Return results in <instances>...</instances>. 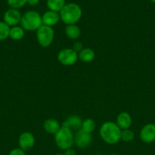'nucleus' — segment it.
Returning a JSON list of instances; mask_svg holds the SVG:
<instances>
[{
  "label": "nucleus",
  "mask_w": 155,
  "mask_h": 155,
  "mask_svg": "<svg viewBox=\"0 0 155 155\" xmlns=\"http://www.w3.org/2000/svg\"><path fill=\"white\" fill-rule=\"evenodd\" d=\"M122 130L112 121L105 122L100 128V136L106 143L115 145L121 140Z\"/></svg>",
  "instance_id": "nucleus-1"
},
{
  "label": "nucleus",
  "mask_w": 155,
  "mask_h": 155,
  "mask_svg": "<svg viewBox=\"0 0 155 155\" xmlns=\"http://www.w3.org/2000/svg\"><path fill=\"white\" fill-rule=\"evenodd\" d=\"M60 20L66 25L75 24L82 16L81 8L76 3L65 4L59 12Z\"/></svg>",
  "instance_id": "nucleus-2"
},
{
  "label": "nucleus",
  "mask_w": 155,
  "mask_h": 155,
  "mask_svg": "<svg viewBox=\"0 0 155 155\" xmlns=\"http://www.w3.org/2000/svg\"><path fill=\"white\" fill-rule=\"evenodd\" d=\"M20 24L24 30L36 31L43 25L42 16L36 11H28L22 15Z\"/></svg>",
  "instance_id": "nucleus-3"
},
{
  "label": "nucleus",
  "mask_w": 155,
  "mask_h": 155,
  "mask_svg": "<svg viewBox=\"0 0 155 155\" xmlns=\"http://www.w3.org/2000/svg\"><path fill=\"white\" fill-rule=\"evenodd\" d=\"M54 136L56 145L61 150L65 151L66 149L71 148L74 144V136L69 128L61 127L60 130Z\"/></svg>",
  "instance_id": "nucleus-4"
},
{
  "label": "nucleus",
  "mask_w": 155,
  "mask_h": 155,
  "mask_svg": "<svg viewBox=\"0 0 155 155\" xmlns=\"http://www.w3.org/2000/svg\"><path fill=\"white\" fill-rule=\"evenodd\" d=\"M54 39V30L52 27L42 25L36 30V39L40 46L49 47Z\"/></svg>",
  "instance_id": "nucleus-5"
},
{
  "label": "nucleus",
  "mask_w": 155,
  "mask_h": 155,
  "mask_svg": "<svg viewBox=\"0 0 155 155\" xmlns=\"http://www.w3.org/2000/svg\"><path fill=\"white\" fill-rule=\"evenodd\" d=\"M57 59L62 65L71 66L77 62L78 54L72 48H63L58 53Z\"/></svg>",
  "instance_id": "nucleus-6"
},
{
  "label": "nucleus",
  "mask_w": 155,
  "mask_h": 155,
  "mask_svg": "<svg viewBox=\"0 0 155 155\" xmlns=\"http://www.w3.org/2000/svg\"><path fill=\"white\" fill-rule=\"evenodd\" d=\"M22 15L18 9L10 8L6 11L3 16L4 22L7 24L9 27H15L18 26L21 23Z\"/></svg>",
  "instance_id": "nucleus-7"
},
{
  "label": "nucleus",
  "mask_w": 155,
  "mask_h": 155,
  "mask_svg": "<svg viewBox=\"0 0 155 155\" xmlns=\"http://www.w3.org/2000/svg\"><path fill=\"white\" fill-rule=\"evenodd\" d=\"M140 139L144 143H151L155 141V124H147L140 131Z\"/></svg>",
  "instance_id": "nucleus-8"
},
{
  "label": "nucleus",
  "mask_w": 155,
  "mask_h": 155,
  "mask_svg": "<svg viewBox=\"0 0 155 155\" xmlns=\"http://www.w3.org/2000/svg\"><path fill=\"white\" fill-rule=\"evenodd\" d=\"M35 144V137L31 133L25 132L23 133L18 139V145L19 148L23 151H30L33 148Z\"/></svg>",
  "instance_id": "nucleus-9"
},
{
  "label": "nucleus",
  "mask_w": 155,
  "mask_h": 155,
  "mask_svg": "<svg viewBox=\"0 0 155 155\" xmlns=\"http://www.w3.org/2000/svg\"><path fill=\"white\" fill-rule=\"evenodd\" d=\"M92 142V136L91 134L84 133L81 130H79L78 132L74 136V143L79 148H86L91 145Z\"/></svg>",
  "instance_id": "nucleus-10"
},
{
  "label": "nucleus",
  "mask_w": 155,
  "mask_h": 155,
  "mask_svg": "<svg viewBox=\"0 0 155 155\" xmlns=\"http://www.w3.org/2000/svg\"><path fill=\"white\" fill-rule=\"evenodd\" d=\"M60 20L59 12H53V11H47L42 15L43 25L48 26V27H53L59 23Z\"/></svg>",
  "instance_id": "nucleus-11"
},
{
  "label": "nucleus",
  "mask_w": 155,
  "mask_h": 155,
  "mask_svg": "<svg viewBox=\"0 0 155 155\" xmlns=\"http://www.w3.org/2000/svg\"><path fill=\"white\" fill-rule=\"evenodd\" d=\"M115 124L122 130H127L130 128L132 126V118L127 112H122L117 116Z\"/></svg>",
  "instance_id": "nucleus-12"
},
{
  "label": "nucleus",
  "mask_w": 155,
  "mask_h": 155,
  "mask_svg": "<svg viewBox=\"0 0 155 155\" xmlns=\"http://www.w3.org/2000/svg\"><path fill=\"white\" fill-rule=\"evenodd\" d=\"M82 120L81 119L80 117L77 115H72L70 116L65 120L62 124V127H67L70 130H80L81 127Z\"/></svg>",
  "instance_id": "nucleus-13"
},
{
  "label": "nucleus",
  "mask_w": 155,
  "mask_h": 155,
  "mask_svg": "<svg viewBox=\"0 0 155 155\" xmlns=\"http://www.w3.org/2000/svg\"><path fill=\"white\" fill-rule=\"evenodd\" d=\"M61 127L58 120L56 119H47L44 121L43 123V129L47 133L51 135H55L59 130H60Z\"/></svg>",
  "instance_id": "nucleus-14"
},
{
  "label": "nucleus",
  "mask_w": 155,
  "mask_h": 155,
  "mask_svg": "<svg viewBox=\"0 0 155 155\" xmlns=\"http://www.w3.org/2000/svg\"><path fill=\"white\" fill-rule=\"evenodd\" d=\"M78 54V58L85 63L91 62L95 58V52L94 50L90 48H84Z\"/></svg>",
  "instance_id": "nucleus-15"
},
{
  "label": "nucleus",
  "mask_w": 155,
  "mask_h": 155,
  "mask_svg": "<svg viewBox=\"0 0 155 155\" xmlns=\"http://www.w3.org/2000/svg\"><path fill=\"white\" fill-rule=\"evenodd\" d=\"M65 32L67 37L71 39H78L81 36V30L76 24L66 25Z\"/></svg>",
  "instance_id": "nucleus-16"
},
{
  "label": "nucleus",
  "mask_w": 155,
  "mask_h": 155,
  "mask_svg": "<svg viewBox=\"0 0 155 155\" xmlns=\"http://www.w3.org/2000/svg\"><path fill=\"white\" fill-rule=\"evenodd\" d=\"M65 0H47L46 5L50 11L60 12L65 5Z\"/></svg>",
  "instance_id": "nucleus-17"
},
{
  "label": "nucleus",
  "mask_w": 155,
  "mask_h": 155,
  "mask_svg": "<svg viewBox=\"0 0 155 155\" xmlns=\"http://www.w3.org/2000/svg\"><path fill=\"white\" fill-rule=\"evenodd\" d=\"M24 31L25 30L19 26L12 27L10 28V32H9V37L13 40H20L24 37Z\"/></svg>",
  "instance_id": "nucleus-18"
},
{
  "label": "nucleus",
  "mask_w": 155,
  "mask_h": 155,
  "mask_svg": "<svg viewBox=\"0 0 155 155\" xmlns=\"http://www.w3.org/2000/svg\"><path fill=\"white\" fill-rule=\"evenodd\" d=\"M95 128L96 123L94 122V120L88 118V119H86L84 121H82L81 127L80 130H81L84 133H88V134H91L94 131Z\"/></svg>",
  "instance_id": "nucleus-19"
},
{
  "label": "nucleus",
  "mask_w": 155,
  "mask_h": 155,
  "mask_svg": "<svg viewBox=\"0 0 155 155\" xmlns=\"http://www.w3.org/2000/svg\"><path fill=\"white\" fill-rule=\"evenodd\" d=\"M11 27L4 21H0V41L5 40L9 37Z\"/></svg>",
  "instance_id": "nucleus-20"
},
{
  "label": "nucleus",
  "mask_w": 155,
  "mask_h": 155,
  "mask_svg": "<svg viewBox=\"0 0 155 155\" xmlns=\"http://www.w3.org/2000/svg\"><path fill=\"white\" fill-rule=\"evenodd\" d=\"M135 138V134H134L133 131H132L129 129L127 130H122L121 133V140H122L125 142H130Z\"/></svg>",
  "instance_id": "nucleus-21"
},
{
  "label": "nucleus",
  "mask_w": 155,
  "mask_h": 155,
  "mask_svg": "<svg viewBox=\"0 0 155 155\" xmlns=\"http://www.w3.org/2000/svg\"><path fill=\"white\" fill-rule=\"evenodd\" d=\"M7 2L11 8L18 9L27 4V0H7Z\"/></svg>",
  "instance_id": "nucleus-22"
},
{
  "label": "nucleus",
  "mask_w": 155,
  "mask_h": 155,
  "mask_svg": "<svg viewBox=\"0 0 155 155\" xmlns=\"http://www.w3.org/2000/svg\"><path fill=\"white\" fill-rule=\"evenodd\" d=\"M71 48L78 54V53L84 48L83 44H82L81 42H75L74 44H73V46Z\"/></svg>",
  "instance_id": "nucleus-23"
},
{
  "label": "nucleus",
  "mask_w": 155,
  "mask_h": 155,
  "mask_svg": "<svg viewBox=\"0 0 155 155\" xmlns=\"http://www.w3.org/2000/svg\"><path fill=\"white\" fill-rule=\"evenodd\" d=\"M9 155H26L25 151H23L22 149H21L20 148H14L12 151L9 152Z\"/></svg>",
  "instance_id": "nucleus-24"
},
{
  "label": "nucleus",
  "mask_w": 155,
  "mask_h": 155,
  "mask_svg": "<svg viewBox=\"0 0 155 155\" xmlns=\"http://www.w3.org/2000/svg\"><path fill=\"white\" fill-rule=\"evenodd\" d=\"M64 155H76V152L74 149L71 148L65 150V152H64Z\"/></svg>",
  "instance_id": "nucleus-25"
},
{
  "label": "nucleus",
  "mask_w": 155,
  "mask_h": 155,
  "mask_svg": "<svg viewBox=\"0 0 155 155\" xmlns=\"http://www.w3.org/2000/svg\"><path fill=\"white\" fill-rule=\"evenodd\" d=\"M40 0H27V3L30 6H36L39 4Z\"/></svg>",
  "instance_id": "nucleus-26"
},
{
  "label": "nucleus",
  "mask_w": 155,
  "mask_h": 155,
  "mask_svg": "<svg viewBox=\"0 0 155 155\" xmlns=\"http://www.w3.org/2000/svg\"><path fill=\"white\" fill-rule=\"evenodd\" d=\"M150 1H151V2H152L155 3V0H150Z\"/></svg>",
  "instance_id": "nucleus-27"
},
{
  "label": "nucleus",
  "mask_w": 155,
  "mask_h": 155,
  "mask_svg": "<svg viewBox=\"0 0 155 155\" xmlns=\"http://www.w3.org/2000/svg\"><path fill=\"white\" fill-rule=\"evenodd\" d=\"M55 155H64V154H55Z\"/></svg>",
  "instance_id": "nucleus-28"
},
{
  "label": "nucleus",
  "mask_w": 155,
  "mask_h": 155,
  "mask_svg": "<svg viewBox=\"0 0 155 155\" xmlns=\"http://www.w3.org/2000/svg\"><path fill=\"white\" fill-rule=\"evenodd\" d=\"M110 155H119V154H110Z\"/></svg>",
  "instance_id": "nucleus-29"
}]
</instances>
